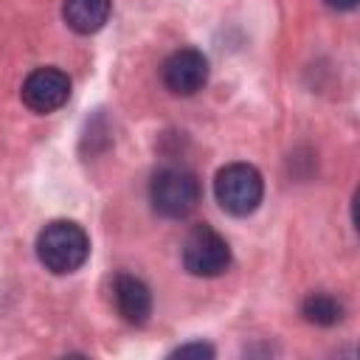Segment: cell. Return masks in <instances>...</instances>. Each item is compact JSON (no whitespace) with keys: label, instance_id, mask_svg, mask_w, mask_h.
I'll return each mask as SVG.
<instances>
[{"label":"cell","instance_id":"obj_4","mask_svg":"<svg viewBox=\"0 0 360 360\" xmlns=\"http://www.w3.org/2000/svg\"><path fill=\"white\" fill-rule=\"evenodd\" d=\"M180 259H183V267L191 273V276H200V278H214V276H222L231 264V245L228 239L214 231L211 225H194L186 239H183V248H180Z\"/></svg>","mask_w":360,"mask_h":360},{"label":"cell","instance_id":"obj_3","mask_svg":"<svg viewBox=\"0 0 360 360\" xmlns=\"http://www.w3.org/2000/svg\"><path fill=\"white\" fill-rule=\"evenodd\" d=\"M214 197L231 217H248L262 205L264 180L250 163H228L214 177Z\"/></svg>","mask_w":360,"mask_h":360},{"label":"cell","instance_id":"obj_11","mask_svg":"<svg viewBox=\"0 0 360 360\" xmlns=\"http://www.w3.org/2000/svg\"><path fill=\"white\" fill-rule=\"evenodd\" d=\"M329 8H335V11H349V8H354L357 6V0H323Z\"/></svg>","mask_w":360,"mask_h":360},{"label":"cell","instance_id":"obj_1","mask_svg":"<svg viewBox=\"0 0 360 360\" xmlns=\"http://www.w3.org/2000/svg\"><path fill=\"white\" fill-rule=\"evenodd\" d=\"M90 256V236L73 219H51L37 233V259L53 276L76 273Z\"/></svg>","mask_w":360,"mask_h":360},{"label":"cell","instance_id":"obj_8","mask_svg":"<svg viewBox=\"0 0 360 360\" xmlns=\"http://www.w3.org/2000/svg\"><path fill=\"white\" fill-rule=\"evenodd\" d=\"M112 0H62V20L68 22L70 31L90 37L104 28L110 20Z\"/></svg>","mask_w":360,"mask_h":360},{"label":"cell","instance_id":"obj_10","mask_svg":"<svg viewBox=\"0 0 360 360\" xmlns=\"http://www.w3.org/2000/svg\"><path fill=\"white\" fill-rule=\"evenodd\" d=\"M174 357H186V354H197V357H214V349L208 343H186V346H177L172 352Z\"/></svg>","mask_w":360,"mask_h":360},{"label":"cell","instance_id":"obj_2","mask_svg":"<svg viewBox=\"0 0 360 360\" xmlns=\"http://www.w3.org/2000/svg\"><path fill=\"white\" fill-rule=\"evenodd\" d=\"M149 202L152 211L166 219L188 217L200 202V180L194 172L183 166H163L149 180Z\"/></svg>","mask_w":360,"mask_h":360},{"label":"cell","instance_id":"obj_9","mask_svg":"<svg viewBox=\"0 0 360 360\" xmlns=\"http://www.w3.org/2000/svg\"><path fill=\"white\" fill-rule=\"evenodd\" d=\"M301 312L315 326H335L343 318V304L332 292H309L304 298Z\"/></svg>","mask_w":360,"mask_h":360},{"label":"cell","instance_id":"obj_7","mask_svg":"<svg viewBox=\"0 0 360 360\" xmlns=\"http://www.w3.org/2000/svg\"><path fill=\"white\" fill-rule=\"evenodd\" d=\"M112 304L115 312L132 323V326H143L152 315V290L132 273H118L112 278Z\"/></svg>","mask_w":360,"mask_h":360},{"label":"cell","instance_id":"obj_6","mask_svg":"<svg viewBox=\"0 0 360 360\" xmlns=\"http://www.w3.org/2000/svg\"><path fill=\"white\" fill-rule=\"evenodd\" d=\"M160 79L174 96H194L208 82V59L197 48H180L166 56L160 68Z\"/></svg>","mask_w":360,"mask_h":360},{"label":"cell","instance_id":"obj_5","mask_svg":"<svg viewBox=\"0 0 360 360\" xmlns=\"http://www.w3.org/2000/svg\"><path fill=\"white\" fill-rule=\"evenodd\" d=\"M20 98L31 112L48 115L70 98V79L59 68H37L25 76L20 87Z\"/></svg>","mask_w":360,"mask_h":360}]
</instances>
